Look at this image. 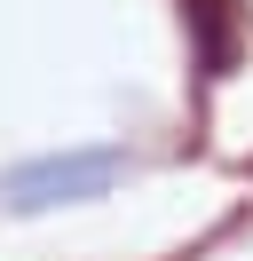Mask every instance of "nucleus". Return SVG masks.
<instances>
[{
    "label": "nucleus",
    "instance_id": "obj_2",
    "mask_svg": "<svg viewBox=\"0 0 253 261\" xmlns=\"http://www.w3.org/2000/svg\"><path fill=\"white\" fill-rule=\"evenodd\" d=\"M182 8H190V32H198V71L221 80V71L237 64V16H230V0H182Z\"/></svg>",
    "mask_w": 253,
    "mask_h": 261
},
{
    "label": "nucleus",
    "instance_id": "obj_1",
    "mask_svg": "<svg viewBox=\"0 0 253 261\" xmlns=\"http://www.w3.org/2000/svg\"><path fill=\"white\" fill-rule=\"evenodd\" d=\"M127 174V150H47V159L8 166L0 198L16 214H47V206H79V198H103Z\"/></svg>",
    "mask_w": 253,
    "mask_h": 261
}]
</instances>
